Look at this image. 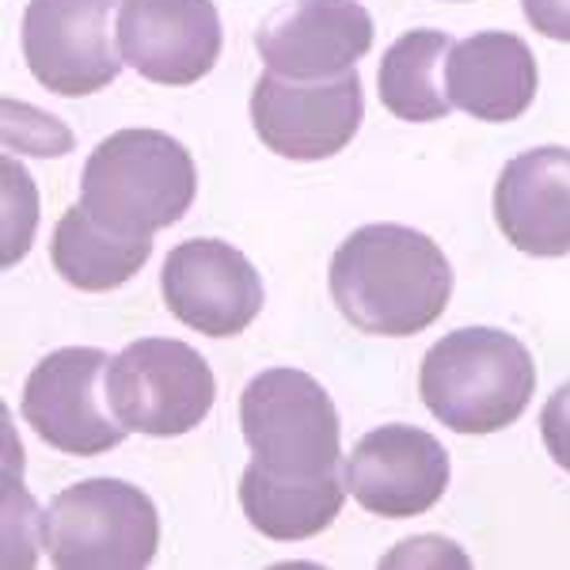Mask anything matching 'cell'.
I'll list each match as a JSON object with an SVG mask.
<instances>
[{
    "label": "cell",
    "instance_id": "6da1fadb",
    "mask_svg": "<svg viewBox=\"0 0 570 570\" xmlns=\"http://www.w3.org/2000/svg\"><path fill=\"white\" fill-rule=\"evenodd\" d=\"M331 297L362 335L407 338L441 320L453 266L419 228L365 225L331 259Z\"/></svg>",
    "mask_w": 570,
    "mask_h": 570
},
{
    "label": "cell",
    "instance_id": "7a4b0ae2",
    "mask_svg": "<svg viewBox=\"0 0 570 570\" xmlns=\"http://www.w3.org/2000/svg\"><path fill=\"white\" fill-rule=\"evenodd\" d=\"M537 365L521 338L499 327H461L422 357L419 395L456 434H499L525 415Z\"/></svg>",
    "mask_w": 570,
    "mask_h": 570
},
{
    "label": "cell",
    "instance_id": "3957f363",
    "mask_svg": "<svg viewBox=\"0 0 570 570\" xmlns=\"http://www.w3.org/2000/svg\"><path fill=\"white\" fill-rule=\"evenodd\" d=\"M198 190V168L171 134L118 130L91 149L80 206L118 236H153L176 225Z\"/></svg>",
    "mask_w": 570,
    "mask_h": 570
},
{
    "label": "cell",
    "instance_id": "277c9868",
    "mask_svg": "<svg viewBox=\"0 0 570 570\" xmlns=\"http://www.w3.org/2000/svg\"><path fill=\"white\" fill-rule=\"evenodd\" d=\"M42 548L61 570H141L160 548V518L141 487L122 480L72 483L46 505Z\"/></svg>",
    "mask_w": 570,
    "mask_h": 570
},
{
    "label": "cell",
    "instance_id": "5b68a950",
    "mask_svg": "<svg viewBox=\"0 0 570 570\" xmlns=\"http://www.w3.org/2000/svg\"><path fill=\"white\" fill-rule=\"evenodd\" d=\"M240 426L255 464L282 480H324L338 472L343 426L316 376L266 370L240 395Z\"/></svg>",
    "mask_w": 570,
    "mask_h": 570
},
{
    "label": "cell",
    "instance_id": "8992f818",
    "mask_svg": "<svg viewBox=\"0 0 570 570\" xmlns=\"http://www.w3.org/2000/svg\"><path fill=\"white\" fill-rule=\"evenodd\" d=\"M107 403L130 434L179 438L217 403L209 362L179 338H137L107 365Z\"/></svg>",
    "mask_w": 570,
    "mask_h": 570
},
{
    "label": "cell",
    "instance_id": "52a82bcc",
    "mask_svg": "<svg viewBox=\"0 0 570 570\" xmlns=\"http://www.w3.org/2000/svg\"><path fill=\"white\" fill-rule=\"evenodd\" d=\"M110 354L96 346H66L46 354L23 384V419L46 445L69 456H104L118 449L130 430L107 403Z\"/></svg>",
    "mask_w": 570,
    "mask_h": 570
},
{
    "label": "cell",
    "instance_id": "ba28073f",
    "mask_svg": "<svg viewBox=\"0 0 570 570\" xmlns=\"http://www.w3.org/2000/svg\"><path fill=\"white\" fill-rule=\"evenodd\" d=\"M365 96L357 72L327 80H289L266 69L252 88V126L285 160H327L362 130Z\"/></svg>",
    "mask_w": 570,
    "mask_h": 570
},
{
    "label": "cell",
    "instance_id": "9c48e42d",
    "mask_svg": "<svg viewBox=\"0 0 570 570\" xmlns=\"http://www.w3.org/2000/svg\"><path fill=\"white\" fill-rule=\"evenodd\" d=\"M115 4L118 0H27L20 42L31 77L69 99L115 85L122 72L110 35Z\"/></svg>",
    "mask_w": 570,
    "mask_h": 570
},
{
    "label": "cell",
    "instance_id": "30bf717a",
    "mask_svg": "<svg viewBox=\"0 0 570 570\" xmlns=\"http://www.w3.org/2000/svg\"><path fill=\"white\" fill-rule=\"evenodd\" d=\"M164 305L198 335L233 338L263 312V278L225 240H183L160 271Z\"/></svg>",
    "mask_w": 570,
    "mask_h": 570
},
{
    "label": "cell",
    "instance_id": "8fae6325",
    "mask_svg": "<svg viewBox=\"0 0 570 570\" xmlns=\"http://www.w3.org/2000/svg\"><path fill=\"white\" fill-rule=\"evenodd\" d=\"M449 487L445 445L419 426H381L354 445L346 461V491L376 518H419L434 510Z\"/></svg>",
    "mask_w": 570,
    "mask_h": 570
},
{
    "label": "cell",
    "instance_id": "7c38bea8",
    "mask_svg": "<svg viewBox=\"0 0 570 570\" xmlns=\"http://www.w3.org/2000/svg\"><path fill=\"white\" fill-rule=\"evenodd\" d=\"M220 16L214 0H122V61L153 85L187 88L220 58Z\"/></svg>",
    "mask_w": 570,
    "mask_h": 570
},
{
    "label": "cell",
    "instance_id": "4fadbf2b",
    "mask_svg": "<svg viewBox=\"0 0 570 570\" xmlns=\"http://www.w3.org/2000/svg\"><path fill=\"white\" fill-rule=\"evenodd\" d=\"M370 46L373 16L357 0H293L255 35L266 69L289 80L343 77L370 53Z\"/></svg>",
    "mask_w": 570,
    "mask_h": 570
},
{
    "label": "cell",
    "instance_id": "5bb4252c",
    "mask_svg": "<svg viewBox=\"0 0 570 570\" xmlns=\"http://www.w3.org/2000/svg\"><path fill=\"white\" fill-rule=\"evenodd\" d=\"M494 220L518 252L570 255V149L544 145L513 156L494 183Z\"/></svg>",
    "mask_w": 570,
    "mask_h": 570
},
{
    "label": "cell",
    "instance_id": "9a60e30c",
    "mask_svg": "<svg viewBox=\"0 0 570 570\" xmlns=\"http://www.w3.org/2000/svg\"><path fill=\"white\" fill-rule=\"evenodd\" d=\"M540 69L529 42L510 31H480L453 42L445 61L449 104L480 122H513L532 107Z\"/></svg>",
    "mask_w": 570,
    "mask_h": 570
},
{
    "label": "cell",
    "instance_id": "2e32d148",
    "mask_svg": "<svg viewBox=\"0 0 570 570\" xmlns=\"http://www.w3.org/2000/svg\"><path fill=\"white\" fill-rule=\"evenodd\" d=\"M343 499L346 480H338V472L324 475V480H282L252 461L240 480L244 518L252 521V529L282 540V544L320 537L331 529V521L343 510Z\"/></svg>",
    "mask_w": 570,
    "mask_h": 570
},
{
    "label": "cell",
    "instance_id": "e0dca14e",
    "mask_svg": "<svg viewBox=\"0 0 570 570\" xmlns=\"http://www.w3.org/2000/svg\"><path fill=\"white\" fill-rule=\"evenodd\" d=\"M153 236H118L110 228L96 225L88 209L69 206L53 228L50 263L72 289L85 293H110L126 285L149 263Z\"/></svg>",
    "mask_w": 570,
    "mask_h": 570
},
{
    "label": "cell",
    "instance_id": "ac0fdd59",
    "mask_svg": "<svg viewBox=\"0 0 570 570\" xmlns=\"http://www.w3.org/2000/svg\"><path fill=\"white\" fill-rule=\"evenodd\" d=\"M445 31H407L389 46L376 72L381 104L403 122H438L453 104L445 96V61H449Z\"/></svg>",
    "mask_w": 570,
    "mask_h": 570
},
{
    "label": "cell",
    "instance_id": "d6986e66",
    "mask_svg": "<svg viewBox=\"0 0 570 570\" xmlns=\"http://www.w3.org/2000/svg\"><path fill=\"white\" fill-rule=\"evenodd\" d=\"M540 438H544L551 461L563 468V472H570V384H563V389L544 403Z\"/></svg>",
    "mask_w": 570,
    "mask_h": 570
},
{
    "label": "cell",
    "instance_id": "ffe728a7",
    "mask_svg": "<svg viewBox=\"0 0 570 570\" xmlns=\"http://www.w3.org/2000/svg\"><path fill=\"white\" fill-rule=\"evenodd\" d=\"M521 8L544 39L570 42V0H521Z\"/></svg>",
    "mask_w": 570,
    "mask_h": 570
}]
</instances>
